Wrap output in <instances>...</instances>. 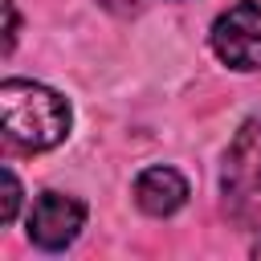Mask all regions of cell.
<instances>
[{"label": "cell", "mask_w": 261, "mask_h": 261, "mask_svg": "<svg viewBox=\"0 0 261 261\" xmlns=\"http://www.w3.org/2000/svg\"><path fill=\"white\" fill-rule=\"evenodd\" d=\"M0 118H4V139L20 151H49L69 135V102L24 77H8L0 86Z\"/></svg>", "instance_id": "1"}, {"label": "cell", "mask_w": 261, "mask_h": 261, "mask_svg": "<svg viewBox=\"0 0 261 261\" xmlns=\"http://www.w3.org/2000/svg\"><path fill=\"white\" fill-rule=\"evenodd\" d=\"M220 188L237 220H261V118H249L237 130L224 155Z\"/></svg>", "instance_id": "2"}, {"label": "cell", "mask_w": 261, "mask_h": 261, "mask_svg": "<svg viewBox=\"0 0 261 261\" xmlns=\"http://www.w3.org/2000/svg\"><path fill=\"white\" fill-rule=\"evenodd\" d=\"M212 49L228 69H261V4L241 0L212 24Z\"/></svg>", "instance_id": "3"}, {"label": "cell", "mask_w": 261, "mask_h": 261, "mask_svg": "<svg viewBox=\"0 0 261 261\" xmlns=\"http://www.w3.org/2000/svg\"><path fill=\"white\" fill-rule=\"evenodd\" d=\"M82 224H86V204L65 192H41L29 208V241L49 253L73 245Z\"/></svg>", "instance_id": "4"}, {"label": "cell", "mask_w": 261, "mask_h": 261, "mask_svg": "<svg viewBox=\"0 0 261 261\" xmlns=\"http://www.w3.org/2000/svg\"><path fill=\"white\" fill-rule=\"evenodd\" d=\"M188 200V179L175 167H147L135 179V204L147 216H171Z\"/></svg>", "instance_id": "5"}, {"label": "cell", "mask_w": 261, "mask_h": 261, "mask_svg": "<svg viewBox=\"0 0 261 261\" xmlns=\"http://www.w3.org/2000/svg\"><path fill=\"white\" fill-rule=\"evenodd\" d=\"M4 200H0V224H12V216H16V208H20V184H16V175L4 167Z\"/></svg>", "instance_id": "6"}, {"label": "cell", "mask_w": 261, "mask_h": 261, "mask_svg": "<svg viewBox=\"0 0 261 261\" xmlns=\"http://www.w3.org/2000/svg\"><path fill=\"white\" fill-rule=\"evenodd\" d=\"M4 16H8V33H4V53H12L16 45V33H20V16H16V4L4 0Z\"/></svg>", "instance_id": "7"}, {"label": "cell", "mask_w": 261, "mask_h": 261, "mask_svg": "<svg viewBox=\"0 0 261 261\" xmlns=\"http://www.w3.org/2000/svg\"><path fill=\"white\" fill-rule=\"evenodd\" d=\"M253 253H257V257H261V241H257V249H253Z\"/></svg>", "instance_id": "8"}]
</instances>
